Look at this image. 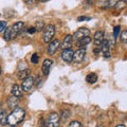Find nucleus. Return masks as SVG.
I'll use <instances>...</instances> for the list:
<instances>
[{
  "instance_id": "obj_1",
  "label": "nucleus",
  "mask_w": 127,
  "mask_h": 127,
  "mask_svg": "<svg viewBox=\"0 0 127 127\" xmlns=\"http://www.w3.org/2000/svg\"><path fill=\"white\" fill-rule=\"evenodd\" d=\"M26 117V110L21 107H16L7 117V124L10 126H17L19 123L23 121Z\"/></svg>"
},
{
  "instance_id": "obj_2",
  "label": "nucleus",
  "mask_w": 127,
  "mask_h": 127,
  "mask_svg": "<svg viewBox=\"0 0 127 127\" xmlns=\"http://www.w3.org/2000/svg\"><path fill=\"white\" fill-rule=\"evenodd\" d=\"M54 35H55V27L53 25H48L45 28V30H43V34H42L43 42L50 43L52 41Z\"/></svg>"
},
{
  "instance_id": "obj_3",
  "label": "nucleus",
  "mask_w": 127,
  "mask_h": 127,
  "mask_svg": "<svg viewBox=\"0 0 127 127\" xmlns=\"http://www.w3.org/2000/svg\"><path fill=\"white\" fill-rule=\"evenodd\" d=\"M35 84V78L33 76H28L27 78H25L22 81L21 84V89L25 92H30V91L33 89V86Z\"/></svg>"
},
{
  "instance_id": "obj_4",
  "label": "nucleus",
  "mask_w": 127,
  "mask_h": 127,
  "mask_svg": "<svg viewBox=\"0 0 127 127\" xmlns=\"http://www.w3.org/2000/svg\"><path fill=\"white\" fill-rule=\"evenodd\" d=\"M90 35V30H88L87 28H79L78 30H76V32L74 33L73 35V39L74 40H81V39L85 38L87 36H89Z\"/></svg>"
},
{
  "instance_id": "obj_5",
  "label": "nucleus",
  "mask_w": 127,
  "mask_h": 127,
  "mask_svg": "<svg viewBox=\"0 0 127 127\" xmlns=\"http://www.w3.org/2000/svg\"><path fill=\"white\" fill-rule=\"evenodd\" d=\"M47 124H48V127H58V125H59V116L56 112L50 113Z\"/></svg>"
},
{
  "instance_id": "obj_6",
  "label": "nucleus",
  "mask_w": 127,
  "mask_h": 127,
  "mask_svg": "<svg viewBox=\"0 0 127 127\" xmlns=\"http://www.w3.org/2000/svg\"><path fill=\"white\" fill-rule=\"evenodd\" d=\"M86 56V50L85 49H78L74 52V56H73V62L76 64H81L84 62Z\"/></svg>"
},
{
  "instance_id": "obj_7",
  "label": "nucleus",
  "mask_w": 127,
  "mask_h": 127,
  "mask_svg": "<svg viewBox=\"0 0 127 127\" xmlns=\"http://www.w3.org/2000/svg\"><path fill=\"white\" fill-rule=\"evenodd\" d=\"M23 28H25V22L22 21H17L16 23H14L13 27H12V36L13 39L16 37V35H18L19 33H21Z\"/></svg>"
},
{
  "instance_id": "obj_8",
  "label": "nucleus",
  "mask_w": 127,
  "mask_h": 127,
  "mask_svg": "<svg viewBox=\"0 0 127 127\" xmlns=\"http://www.w3.org/2000/svg\"><path fill=\"white\" fill-rule=\"evenodd\" d=\"M59 46H61V42H59V40H52L50 43H49V46H48V49H47V52L49 55H53L57 52V50L59 49Z\"/></svg>"
},
{
  "instance_id": "obj_9",
  "label": "nucleus",
  "mask_w": 127,
  "mask_h": 127,
  "mask_svg": "<svg viewBox=\"0 0 127 127\" xmlns=\"http://www.w3.org/2000/svg\"><path fill=\"white\" fill-rule=\"evenodd\" d=\"M104 36H105V32L104 31H96L94 33V36H93V42L94 45L98 47V46H102L103 41H104Z\"/></svg>"
},
{
  "instance_id": "obj_10",
  "label": "nucleus",
  "mask_w": 127,
  "mask_h": 127,
  "mask_svg": "<svg viewBox=\"0 0 127 127\" xmlns=\"http://www.w3.org/2000/svg\"><path fill=\"white\" fill-rule=\"evenodd\" d=\"M73 56H74V51H72L71 49H66L63 51L62 53V58L64 62L66 63H71L73 62Z\"/></svg>"
},
{
  "instance_id": "obj_11",
  "label": "nucleus",
  "mask_w": 127,
  "mask_h": 127,
  "mask_svg": "<svg viewBox=\"0 0 127 127\" xmlns=\"http://www.w3.org/2000/svg\"><path fill=\"white\" fill-rule=\"evenodd\" d=\"M52 65H53V61H52V59L47 58V59H45V61H43L42 66H41V71H42V74L45 75V76H47V75L49 74Z\"/></svg>"
},
{
  "instance_id": "obj_12",
  "label": "nucleus",
  "mask_w": 127,
  "mask_h": 127,
  "mask_svg": "<svg viewBox=\"0 0 127 127\" xmlns=\"http://www.w3.org/2000/svg\"><path fill=\"white\" fill-rule=\"evenodd\" d=\"M101 51H102V54L105 58H109L111 56L110 54V45H109V41L104 39V41L102 43V47H101Z\"/></svg>"
},
{
  "instance_id": "obj_13",
  "label": "nucleus",
  "mask_w": 127,
  "mask_h": 127,
  "mask_svg": "<svg viewBox=\"0 0 127 127\" xmlns=\"http://www.w3.org/2000/svg\"><path fill=\"white\" fill-rule=\"evenodd\" d=\"M73 43V36L72 35H67V36L64 38L63 42L61 43V48L63 50H66V49H70L71 46Z\"/></svg>"
},
{
  "instance_id": "obj_14",
  "label": "nucleus",
  "mask_w": 127,
  "mask_h": 127,
  "mask_svg": "<svg viewBox=\"0 0 127 127\" xmlns=\"http://www.w3.org/2000/svg\"><path fill=\"white\" fill-rule=\"evenodd\" d=\"M12 94L14 96L20 98L22 97V89H21V86H19L18 84H14L13 87H12Z\"/></svg>"
},
{
  "instance_id": "obj_15",
  "label": "nucleus",
  "mask_w": 127,
  "mask_h": 127,
  "mask_svg": "<svg viewBox=\"0 0 127 127\" xmlns=\"http://www.w3.org/2000/svg\"><path fill=\"white\" fill-rule=\"evenodd\" d=\"M17 104H18V97L14 96V95L9 97V100H7V105H9L10 108L15 109L16 107H17Z\"/></svg>"
},
{
  "instance_id": "obj_16",
  "label": "nucleus",
  "mask_w": 127,
  "mask_h": 127,
  "mask_svg": "<svg viewBox=\"0 0 127 127\" xmlns=\"http://www.w3.org/2000/svg\"><path fill=\"white\" fill-rule=\"evenodd\" d=\"M86 81H87V83H89V84H94V83H96V81H97V75L95 73H89L86 76Z\"/></svg>"
},
{
  "instance_id": "obj_17",
  "label": "nucleus",
  "mask_w": 127,
  "mask_h": 127,
  "mask_svg": "<svg viewBox=\"0 0 127 127\" xmlns=\"http://www.w3.org/2000/svg\"><path fill=\"white\" fill-rule=\"evenodd\" d=\"M7 114L5 110H1L0 111V124L1 125H5L7 124Z\"/></svg>"
},
{
  "instance_id": "obj_18",
  "label": "nucleus",
  "mask_w": 127,
  "mask_h": 127,
  "mask_svg": "<svg viewBox=\"0 0 127 127\" xmlns=\"http://www.w3.org/2000/svg\"><path fill=\"white\" fill-rule=\"evenodd\" d=\"M29 74H30V70L29 69H25V70H20L19 72L17 73V77L19 79H25L27 78L28 76H29Z\"/></svg>"
},
{
  "instance_id": "obj_19",
  "label": "nucleus",
  "mask_w": 127,
  "mask_h": 127,
  "mask_svg": "<svg viewBox=\"0 0 127 127\" xmlns=\"http://www.w3.org/2000/svg\"><path fill=\"white\" fill-rule=\"evenodd\" d=\"M126 5H127L126 4V1H124V0H120V1H118L116 4H114L113 9L116 10V11H121L123 9H125Z\"/></svg>"
},
{
  "instance_id": "obj_20",
  "label": "nucleus",
  "mask_w": 127,
  "mask_h": 127,
  "mask_svg": "<svg viewBox=\"0 0 127 127\" xmlns=\"http://www.w3.org/2000/svg\"><path fill=\"white\" fill-rule=\"evenodd\" d=\"M3 37H4V39L6 41L13 39V36H12V28H10V27L6 28V30L4 31V33H3Z\"/></svg>"
},
{
  "instance_id": "obj_21",
  "label": "nucleus",
  "mask_w": 127,
  "mask_h": 127,
  "mask_svg": "<svg viewBox=\"0 0 127 127\" xmlns=\"http://www.w3.org/2000/svg\"><path fill=\"white\" fill-rule=\"evenodd\" d=\"M111 0H96V4L98 7H102V9H105L109 5Z\"/></svg>"
},
{
  "instance_id": "obj_22",
  "label": "nucleus",
  "mask_w": 127,
  "mask_h": 127,
  "mask_svg": "<svg viewBox=\"0 0 127 127\" xmlns=\"http://www.w3.org/2000/svg\"><path fill=\"white\" fill-rule=\"evenodd\" d=\"M91 42V38L89 37V36H87V37H85V38H83V39H81V40H78L77 41V45L79 46V47H85V46H87L88 43H90Z\"/></svg>"
},
{
  "instance_id": "obj_23",
  "label": "nucleus",
  "mask_w": 127,
  "mask_h": 127,
  "mask_svg": "<svg viewBox=\"0 0 127 127\" xmlns=\"http://www.w3.org/2000/svg\"><path fill=\"white\" fill-rule=\"evenodd\" d=\"M35 29H36V31H42L45 30V22L39 20V21H36V23H35Z\"/></svg>"
},
{
  "instance_id": "obj_24",
  "label": "nucleus",
  "mask_w": 127,
  "mask_h": 127,
  "mask_svg": "<svg viewBox=\"0 0 127 127\" xmlns=\"http://www.w3.org/2000/svg\"><path fill=\"white\" fill-rule=\"evenodd\" d=\"M6 28H7L6 21H3V20L0 21V33H4V31L6 30Z\"/></svg>"
},
{
  "instance_id": "obj_25",
  "label": "nucleus",
  "mask_w": 127,
  "mask_h": 127,
  "mask_svg": "<svg viewBox=\"0 0 127 127\" xmlns=\"http://www.w3.org/2000/svg\"><path fill=\"white\" fill-rule=\"evenodd\" d=\"M38 62H39V56H38V54L34 53V54L31 56V63L34 64V65H36V64H38Z\"/></svg>"
},
{
  "instance_id": "obj_26",
  "label": "nucleus",
  "mask_w": 127,
  "mask_h": 127,
  "mask_svg": "<svg viewBox=\"0 0 127 127\" xmlns=\"http://www.w3.org/2000/svg\"><path fill=\"white\" fill-rule=\"evenodd\" d=\"M120 30H121V27L120 26H116L113 29V37L114 38H118L119 37V34H120Z\"/></svg>"
},
{
  "instance_id": "obj_27",
  "label": "nucleus",
  "mask_w": 127,
  "mask_h": 127,
  "mask_svg": "<svg viewBox=\"0 0 127 127\" xmlns=\"http://www.w3.org/2000/svg\"><path fill=\"white\" fill-rule=\"evenodd\" d=\"M121 41L122 42H124V43H127V30L125 31H123L122 32V34H121Z\"/></svg>"
},
{
  "instance_id": "obj_28",
  "label": "nucleus",
  "mask_w": 127,
  "mask_h": 127,
  "mask_svg": "<svg viewBox=\"0 0 127 127\" xmlns=\"http://www.w3.org/2000/svg\"><path fill=\"white\" fill-rule=\"evenodd\" d=\"M69 127H82V124L78 121H72L69 124Z\"/></svg>"
},
{
  "instance_id": "obj_29",
  "label": "nucleus",
  "mask_w": 127,
  "mask_h": 127,
  "mask_svg": "<svg viewBox=\"0 0 127 127\" xmlns=\"http://www.w3.org/2000/svg\"><path fill=\"white\" fill-rule=\"evenodd\" d=\"M91 17H88V16H79L77 18L78 21H84V20H90Z\"/></svg>"
},
{
  "instance_id": "obj_30",
  "label": "nucleus",
  "mask_w": 127,
  "mask_h": 127,
  "mask_svg": "<svg viewBox=\"0 0 127 127\" xmlns=\"http://www.w3.org/2000/svg\"><path fill=\"white\" fill-rule=\"evenodd\" d=\"M39 126H40V127H47V124H46L45 120H43V118L40 119V121H39Z\"/></svg>"
},
{
  "instance_id": "obj_31",
  "label": "nucleus",
  "mask_w": 127,
  "mask_h": 127,
  "mask_svg": "<svg viewBox=\"0 0 127 127\" xmlns=\"http://www.w3.org/2000/svg\"><path fill=\"white\" fill-rule=\"evenodd\" d=\"M35 32H36V29H35V27H33V28H30V29L28 30V33H29V34H34Z\"/></svg>"
},
{
  "instance_id": "obj_32",
  "label": "nucleus",
  "mask_w": 127,
  "mask_h": 127,
  "mask_svg": "<svg viewBox=\"0 0 127 127\" xmlns=\"http://www.w3.org/2000/svg\"><path fill=\"white\" fill-rule=\"evenodd\" d=\"M35 83H37V86L38 87L41 85V79H40V76H39V75L37 76V79H35Z\"/></svg>"
},
{
  "instance_id": "obj_33",
  "label": "nucleus",
  "mask_w": 127,
  "mask_h": 127,
  "mask_svg": "<svg viewBox=\"0 0 127 127\" xmlns=\"http://www.w3.org/2000/svg\"><path fill=\"white\" fill-rule=\"evenodd\" d=\"M37 0H25V2L27 3V4H33L34 2H36Z\"/></svg>"
},
{
  "instance_id": "obj_34",
  "label": "nucleus",
  "mask_w": 127,
  "mask_h": 127,
  "mask_svg": "<svg viewBox=\"0 0 127 127\" xmlns=\"http://www.w3.org/2000/svg\"><path fill=\"white\" fill-rule=\"evenodd\" d=\"M116 127H125V125H123V124H119V125H117Z\"/></svg>"
},
{
  "instance_id": "obj_35",
  "label": "nucleus",
  "mask_w": 127,
  "mask_h": 127,
  "mask_svg": "<svg viewBox=\"0 0 127 127\" xmlns=\"http://www.w3.org/2000/svg\"><path fill=\"white\" fill-rule=\"evenodd\" d=\"M97 127H105V126H104V125H98Z\"/></svg>"
},
{
  "instance_id": "obj_36",
  "label": "nucleus",
  "mask_w": 127,
  "mask_h": 127,
  "mask_svg": "<svg viewBox=\"0 0 127 127\" xmlns=\"http://www.w3.org/2000/svg\"><path fill=\"white\" fill-rule=\"evenodd\" d=\"M0 75H1V67H0Z\"/></svg>"
}]
</instances>
